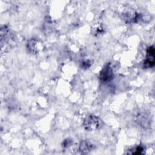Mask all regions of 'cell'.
Masks as SVG:
<instances>
[{"label":"cell","instance_id":"1","mask_svg":"<svg viewBox=\"0 0 155 155\" xmlns=\"http://www.w3.org/2000/svg\"><path fill=\"white\" fill-rule=\"evenodd\" d=\"M83 126L86 130H96L100 127V120L96 116L89 115L85 118L83 122Z\"/></svg>","mask_w":155,"mask_h":155},{"label":"cell","instance_id":"2","mask_svg":"<svg viewBox=\"0 0 155 155\" xmlns=\"http://www.w3.org/2000/svg\"><path fill=\"white\" fill-rule=\"evenodd\" d=\"M143 64L146 68H150L154 65V48L153 45L149 47L147 50L146 59Z\"/></svg>","mask_w":155,"mask_h":155},{"label":"cell","instance_id":"3","mask_svg":"<svg viewBox=\"0 0 155 155\" xmlns=\"http://www.w3.org/2000/svg\"><path fill=\"white\" fill-rule=\"evenodd\" d=\"M114 75L111 67L109 65H106L100 73V79L104 82H108L113 79Z\"/></svg>","mask_w":155,"mask_h":155},{"label":"cell","instance_id":"4","mask_svg":"<svg viewBox=\"0 0 155 155\" xmlns=\"http://www.w3.org/2000/svg\"><path fill=\"white\" fill-rule=\"evenodd\" d=\"M79 149L82 153L87 154L93 149V145L87 140H82L80 143Z\"/></svg>","mask_w":155,"mask_h":155},{"label":"cell","instance_id":"5","mask_svg":"<svg viewBox=\"0 0 155 155\" xmlns=\"http://www.w3.org/2000/svg\"><path fill=\"white\" fill-rule=\"evenodd\" d=\"M134 152H133L132 154H143V148L142 146H137L136 148H134Z\"/></svg>","mask_w":155,"mask_h":155},{"label":"cell","instance_id":"6","mask_svg":"<svg viewBox=\"0 0 155 155\" xmlns=\"http://www.w3.org/2000/svg\"><path fill=\"white\" fill-rule=\"evenodd\" d=\"M28 49L31 51H33V52H35V50H36V47H35V45H36V42H35V41H33V40H31V41H30V42L28 44Z\"/></svg>","mask_w":155,"mask_h":155}]
</instances>
